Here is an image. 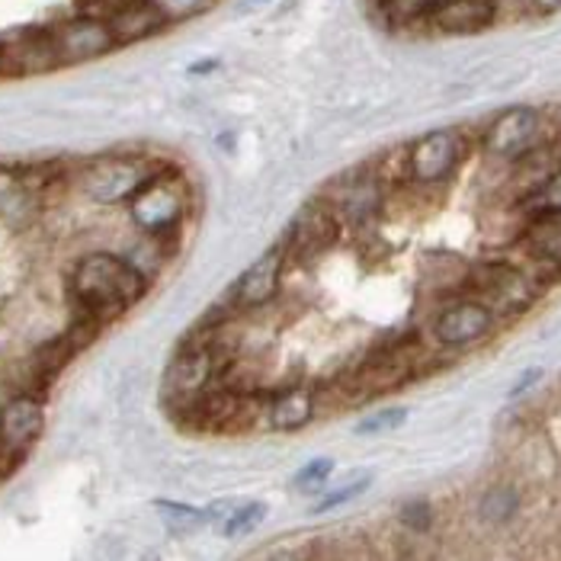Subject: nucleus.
<instances>
[{
  "label": "nucleus",
  "mask_w": 561,
  "mask_h": 561,
  "mask_svg": "<svg viewBox=\"0 0 561 561\" xmlns=\"http://www.w3.org/2000/svg\"><path fill=\"white\" fill-rule=\"evenodd\" d=\"M68 293L81 318L100 328L148 293V276L119 254L90 251L71 266Z\"/></svg>",
  "instance_id": "nucleus-1"
},
{
  "label": "nucleus",
  "mask_w": 561,
  "mask_h": 561,
  "mask_svg": "<svg viewBox=\"0 0 561 561\" xmlns=\"http://www.w3.org/2000/svg\"><path fill=\"white\" fill-rule=\"evenodd\" d=\"M186 209H190V190L173 168L171 171L158 168L154 176L129 199L131 221L151 238L171 234L173 228L183 221Z\"/></svg>",
  "instance_id": "nucleus-2"
},
{
  "label": "nucleus",
  "mask_w": 561,
  "mask_h": 561,
  "mask_svg": "<svg viewBox=\"0 0 561 561\" xmlns=\"http://www.w3.org/2000/svg\"><path fill=\"white\" fill-rule=\"evenodd\" d=\"M154 171L158 168L138 154H103L78 171V190L100 206H116L129 203Z\"/></svg>",
  "instance_id": "nucleus-3"
},
{
  "label": "nucleus",
  "mask_w": 561,
  "mask_h": 561,
  "mask_svg": "<svg viewBox=\"0 0 561 561\" xmlns=\"http://www.w3.org/2000/svg\"><path fill=\"white\" fill-rule=\"evenodd\" d=\"M48 39H51V51H55V61L58 68L61 65H84L93 58H103L110 55L119 39L110 26L106 16L100 13H78V16H68L55 26H48Z\"/></svg>",
  "instance_id": "nucleus-4"
},
{
  "label": "nucleus",
  "mask_w": 561,
  "mask_h": 561,
  "mask_svg": "<svg viewBox=\"0 0 561 561\" xmlns=\"http://www.w3.org/2000/svg\"><path fill=\"white\" fill-rule=\"evenodd\" d=\"M341 231H344V221L331 209V203L324 196L305 203L302 209L296 213V218H293L286 244H283L286 248V260L296 257L299 263H311V260L324 257L341 241Z\"/></svg>",
  "instance_id": "nucleus-5"
},
{
  "label": "nucleus",
  "mask_w": 561,
  "mask_h": 561,
  "mask_svg": "<svg viewBox=\"0 0 561 561\" xmlns=\"http://www.w3.org/2000/svg\"><path fill=\"white\" fill-rule=\"evenodd\" d=\"M466 154V138L453 129L427 131L404 154V171L414 183H439L459 168Z\"/></svg>",
  "instance_id": "nucleus-6"
},
{
  "label": "nucleus",
  "mask_w": 561,
  "mask_h": 561,
  "mask_svg": "<svg viewBox=\"0 0 561 561\" xmlns=\"http://www.w3.org/2000/svg\"><path fill=\"white\" fill-rule=\"evenodd\" d=\"M472 289L478 296L491 299L494 308H504V311H526L536 302V293H539L536 276L523 273L514 263H501V260L481 263L472 270Z\"/></svg>",
  "instance_id": "nucleus-7"
},
{
  "label": "nucleus",
  "mask_w": 561,
  "mask_h": 561,
  "mask_svg": "<svg viewBox=\"0 0 561 561\" xmlns=\"http://www.w3.org/2000/svg\"><path fill=\"white\" fill-rule=\"evenodd\" d=\"M539 131H542L539 110L511 106L484 131V151L497 161H523L529 151H536Z\"/></svg>",
  "instance_id": "nucleus-8"
},
{
  "label": "nucleus",
  "mask_w": 561,
  "mask_h": 561,
  "mask_svg": "<svg viewBox=\"0 0 561 561\" xmlns=\"http://www.w3.org/2000/svg\"><path fill=\"white\" fill-rule=\"evenodd\" d=\"M218 369V353L213 344H196V346H180L173 353L164 386L171 391L173 401L190 404L193 398H199L203 391L209 389L213 376Z\"/></svg>",
  "instance_id": "nucleus-9"
},
{
  "label": "nucleus",
  "mask_w": 561,
  "mask_h": 561,
  "mask_svg": "<svg viewBox=\"0 0 561 561\" xmlns=\"http://www.w3.org/2000/svg\"><path fill=\"white\" fill-rule=\"evenodd\" d=\"M283 266H286V248L283 244L260 254L231 286V302L238 308H248V311L273 302L279 293V283H283Z\"/></svg>",
  "instance_id": "nucleus-10"
},
{
  "label": "nucleus",
  "mask_w": 561,
  "mask_h": 561,
  "mask_svg": "<svg viewBox=\"0 0 561 561\" xmlns=\"http://www.w3.org/2000/svg\"><path fill=\"white\" fill-rule=\"evenodd\" d=\"M45 411L36 394H16L0 408V453L20 456L43 433Z\"/></svg>",
  "instance_id": "nucleus-11"
},
{
  "label": "nucleus",
  "mask_w": 561,
  "mask_h": 561,
  "mask_svg": "<svg viewBox=\"0 0 561 561\" xmlns=\"http://www.w3.org/2000/svg\"><path fill=\"white\" fill-rule=\"evenodd\" d=\"M491 328H494V311L488 305L456 302L436 318L433 334L443 346H469L481 341Z\"/></svg>",
  "instance_id": "nucleus-12"
},
{
  "label": "nucleus",
  "mask_w": 561,
  "mask_h": 561,
  "mask_svg": "<svg viewBox=\"0 0 561 561\" xmlns=\"http://www.w3.org/2000/svg\"><path fill=\"white\" fill-rule=\"evenodd\" d=\"M58 68L48 30H23L0 43V75H36Z\"/></svg>",
  "instance_id": "nucleus-13"
},
{
  "label": "nucleus",
  "mask_w": 561,
  "mask_h": 561,
  "mask_svg": "<svg viewBox=\"0 0 561 561\" xmlns=\"http://www.w3.org/2000/svg\"><path fill=\"white\" fill-rule=\"evenodd\" d=\"M497 3L494 0H436L431 23L449 36H472L494 23Z\"/></svg>",
  "instance_id": "nucleus-14"
},
{
  "label": "nucleus",
  "mask_w": 561,
  "mask_h": 561,
  "mask_svg": "<svg viewBox=\"0 0 561 561\" xmlns=\"http://www.w3.org/2000/svg\"><path fill=\"white\" fill-rule=\"evenodd\" d=\"M379 183L373 176H353L337 183V190H331V196H324L331 203V209L341 216V221H363L379 209Z\"/></svg>",
  "instance_id": "nucleus-15"
},
{
  "label": "nucleus",
  "mask_w": 561,
  "mask_h": 561,
  "mask_svg": "<svg viewBox=\"0 0 561 561\" xmlns=\"http://www.w3.org/2000/svg\"><path fill=\"white\" fill-rule=\"evenodd\" d=\"M523 248L529 257L561 270V213H533L523 231Z\"/></svg>",
  "instance_id": "nucleus-16"
},
{
  "label": "nucleus",
  "mask_w": 561,
  "mask_h": 561,
  "mask_svg": "<svg viewBox=\"0 0 561 561\" xmlns=\"http://www.w3.org/2000/svg\"><path fill=\"white\" fill-rule=\"evenodd\" d=\"M411 376V363H408V350H386L379 356H373L359 373H356V386L366 394H379L394 386H401Z\"/></svg>",
  "instance_id": "nucleus-17"
},
{
  "label": "nucleus",
  "mask_w": 561,
  "mask_h": 561,
  "mask_svg": "<svg viewBox=\"0 0 561 561\" xmlns=\"http://www.w3.org/2000/svg\"><path fill=\"white\" fill-rule=\"evenodd\" d=\"M106 20H110V26H113V33H116L119 45L138 43V39L154 36L158 30H164V26H168V20L154 10V3H151V0L131 3V7L119 10V13H113V16H106Z\"/></svg>",
  "instance_id": "nucleus-18"
},
{
  "label": "nucleus",
  "mask_w": 561,
  "mask_h": 561,
  "mask_svg": "<svg viewBox=\"0 0 561 561\" xmlns=\"http://www.w3.org/2000/svg\"><path fill=\"white\" fill-rule=\"evenodd\" d=\"M314 417V398L311 391L289 389L270 404V427L273 431H299Z\"/></svg>",
  "instance_id": "nucleus-19"
},
{
  "label": "nucleus",
  "mask_w": 561,
  "mask_h": 561,
  "mask_svg": "<svg viewBox=\"0 0 561 561\" xmlns=\"http://www.w3.org/2000/svg\"><path fill=\"white\" fill-rule=\"evenodd\" d=\"M263 517H266V507L257 504V501L254 504H231V511L218 523V529H221V536L238 539L244 533H254L260 523H263Z\"/></svg>",
  "instance_id": "nucleus-20"
},
{
  "label": "nucleus",
  "mask_w": 561,
  "mask_h": 561,
  "mask_svg": "<svg viewBox=\"0 0 561 561\" xmlns=\"http://www.w3.org/2000/svg\"><path fill=\"white\" fill-rule=\"evenodd\" d=\"M529 209L533 213H561V168L552 171L533 193H529Z\"/></svg>",
  "instance_id": "nucleus-21"
},
{
  "label": "nucleus",
  "mask_w": 561,
  "mask_h": 561,
  "mask_svg": "<svg viewBox=\"0 0 561 561\" xmlns=\"http://www.w3.org/2000/svg\"><path fill=\"white\" fill-rule=\"evenodd\" d=\"M154 10L168 20V23H180V20H190V16H199L206 13L216 0H151Z\"/></svg>",
  "instance_id": "nucleus-22"
},
{
  "label": "nucleus",
  "mask_w": 561,
  "mask_h": 561,
  "mask_svg": "<svg viewBox=\"0 0 561 561\" xmlns=\"http://www.w3.org/2000/svg\"><path fill=\"white\" fill-rule=\"evenodd\" d=\"M436 0H382L386 16H391L394 23H414L421 16H431Z\"/></svg>",
  "instance_id": "nucleus-23"
},
{
  "label": "nucleus",
  "mask_w": 561,
  "mask_h": 561,
  "mask_svg": "<svg viewBox=\"0 0 561 561\" xmlns=\"http://www.w3.org/2000/svg\"><path fill=\"white\" fill-rule=\"evenodd\" d=\"M404 421H408V411H404V408H386V411H376V414H369L366 421H359L356 433H359V436L389 433L394 431V427H401Z\"/></svg>",
  "instance_id": "nucleus-24"
},
{
  "label": "nucleus",
  "mask_w": 561,
  "mask_h": 561,
  "mask_svg": "<svg viewBox=\"0 0 561 561\" xmlns=\"http://www.w3.org/2000/svg\"><path fill=\"white\" fill-rule=\"evenodd\" d=\"M331 472H334V462H331V459H311L305 469H299L296 488L305 491V494H314V491H321V488L328 484Z\"/></svg>",
  "instance_id": "nucleus-25"
},
{
  "label": "nucleus",
  "mask_w": 561,
  "mask_h": 561,
  "mask_svg": "<svg viewBox=\"0 0 561 561\" xmlns=\"http://www.w3.org/2000/svg\"><path fill=\"white\" fill-rule=\"evenodd\" d=\"M158 511H161V517L164 523L171 526V529H193V526H199L206 514L203 511H193V507H183V504H158Z\"/></svg>",
  "instance_id": "nucleus-26"
},
{
  "label": "nucleus",
  "mask_w": 561,
  "mask_h": 561,
  "mask_svg": "<svg viewBox=\"0 0 561 561\" xmlns=\"http://www.w3.org/2000/svg\"><path fill=\"white\" fill-rule=\"evenodd\" d=\"M514 507H517V497H514V491H504V488H497V491H491L488 497H484V514L491 519H504L514 514Z\"/></svg>",
  "instance_id": "nucleus-27"
},
{
  "label": "nucleus",
  "mask_w": 561,
  "mask_h": 561,
  "mask_svg": "<svg viewBox=\"0 0 561 561\" xmlns=\"http://www.w3.org/2000/svg\"><path fill=\"white\" fill-rule=\"evenodd\" d=\"M369 488V478L363 476L359 481H353V484H344L341 491H334V494H328L318 507H314V514H324V511H334V507H341L346 501H353V497H359L363 491Z\"/></svg>",
  "instance_id": "nucleus-28"
},
{
  "label": "nucleus",
  "mask_w": 561,
  "mask_h": 561,
  "mask_svg": "<svg viewBox=\"0 0 561 561\" xmlns=\"http://www.w3.org/2000/svg\"><path fill=\"white\" fill-rule=\"evenodd\" d=\"M404 523H411L414 529H427V523H431L427 504H411V507L404 511Z\"/></svg>",
  "instance_id": "nucleus-29"
},
{
  "label": "nucleus",
  "mask_w": 561,
  "mask_h": 561,
  "mask_svg": "<svg viewBox=\"0 0 561 561\" xmlns=\"http://www.w3.org/2000/svg\"><path fill=\"white\" fill-rule=\"evenodd\" d=\"M529 3H533V10L542 13V16H552V13H559L561 10V0H529Z\"/></svg>",
  "instance_id": "nucleus-30"
},
{
  "label": "nucleus",
  "mask_w": 561,
  "mask_h": 561,
  "mask_svg": "<svg viewBox=\"0 0 561 561\" xmlns=\"http://www.w3.org/2000/svg\"><path fill=\"white\" fill-rule=\"evenodd\" d=\"M539 376H542L539 369H529V373H523V379H519L517 386H514V391H511V394H519V391H526L529 386H533V382H539Z\"/></svg>",
  "instance_id": "nucleus-31"
}]
</instances>
